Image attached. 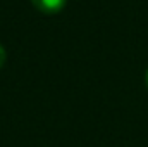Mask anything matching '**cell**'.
Listing matches in <instances>:
<instances>
[{
    "instance_id": "cell-1",
    "label": "cell",
    "mask_w": 148,
    "mask_h": 147,
    "mask_svg": "<svg viewBox=\"0 0 148 147\" xmlns=\"http://www.w3.org/2000/svg\"><path fill=\"white\" fill-rule=\"evenodd\" d=\"M35 3V7L43 10V12H59L66 3L67 0H31Z\"/></svg>"
},
{
    "instance_id": "cell-2",
    "label": "cell",
    "mask_w": 148,
    "mask_h": 147,
    "mask_svg": "<svg viewBox=\"0 0 148 147\" xmlns=\"http://www.w3.org/2000/svg\"><path fill=\"white\" fill-rule=\"evenodd\" d=\"M5 59H7V54H5V49H3V45L0 43V68L3 66V62H5Z\"/></svg>"
},
{
    "instance_id": "cell-3",
    "label": "cell",
    "mask_w": 148,
    "mask_h": 147,
    "mask_svg": "<svg viewBox=\"0 0 148 147\" xmlns=\"http://www.w3.org/2000/svg\"><path fill=\"white\" fill-rule=\"evenodd\" d=\"M145 83H147V88H148V69H147V74H145Z\"/></svg>"
}]
</instances>
